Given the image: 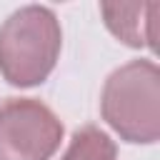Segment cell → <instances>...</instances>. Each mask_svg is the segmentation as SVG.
<instances>
[{
    "label": "cell",
    "mask_w": 160,
    "mask_h": 160,
    "mask_svg": "<svg viewBox=\"0 0 160 160\" xmlns=\"http://www.w3.org/2000/svg\"><path fill=\"white\" fill-rule=\"evenodd\" d=\"M62 48L58 15L45 5H25L0 25V75L12 88H32L50 78Z\"/></svg>",
    "instance_id": "6da1fadb"
},
{
    "label": "cell",
    "mask_w": 160,
    "mask_h": 160,
    "mask_svg": "<svg viewBox=\"0 0 160 160\" xmlns=\"http://www.w3.org/2000/svg\"><path fill=\"white\" fill-rule=\"evenodd\" d=\"M102 120L132 145L160 138V70L152 60H130L112 70L100 92Z\"/></svg>",
    "instance_id": "7a4b0ae2"
},
{
    "label": "cell",
    "mask_w": 160,
    "mask_h": 160,
    "mask_svg": "<svg viewBox=\"0 0 160 160\" xmlns=\"http://www.w3.org/2000/svg\"><path fill=\"white\" fill-rule=\"evenodd\" d=\"M62 140L60 118L35 98L0 102V160H50Z\"/></svg>",
    "instance_id": "3957f363"
},
{
    "label": "cell",
    "mask_w": 160,
    "mask_h": 160,
    "mask_svg": "<svg viewBox=\"0 0 160 160\" xmlns=\"http://www.w3.org/2000/svg\"><path fill=\"white\" fill-rule=\"evenodd\" d=\"M158 2H102L100 12L105 28L130 48H148L155 52V15Z\"/></svg>",
    "instance_id": "277c9868"
},
{
    "label": "cell",
    "mask_w": 160,
    "mask_h": 160,
    "mask_svg": "<svg viewBox=\"0 0 160 160\" xmlns=\"http://www.w3.org/2000/svg\"><path fill=\"white\" fill-rule=\"evenodd\" d=\"M60 160H118V148L105 130L82 125L72 132V140Z\"/></svg>",
    "instance_id": "5b68a950"
}]
</instances>
